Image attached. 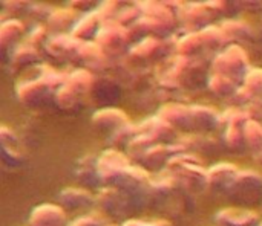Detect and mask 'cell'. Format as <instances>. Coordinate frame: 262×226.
Wrapping results in <instances>:
<instances>
[{"label":"cell","instance_id":"603a6c76","mask_svg":"<svg viewBox=\"0 0 262 226\" xmlns=\"http://www.w3.org/2000/svg\"><path fill=\"white\" fill-rule=\"evenodd\" d=\"M103 20L98 15V12H89L88 15H84L83 18H80L77 21V24L72 29V35L75 38H78L83 43H91L92 38L97 40L101 28H103Z\"/></svg>","mask_w":262,"mask_h":226},{"label":"cell","instance_id":"9c48e42d","mask_svg":"<svg viewBox=\"0 0 262 226\" xmlns=\"http://www.w3.org/2000/svg\"><path fill=\"white\" fill-rule=\"evenodd\" d=\"M25 34V26L18 20H5L0 26V54L5 63L11 61L14 52L20 46V40Z\"/></svg>","mask_w":262,"mask_h":226},{"label":"cell","instance_id":"7a4b0ae2","mask_svg":"<svg viewBox=\"0 0 262 226\" xmlns=\"http://www.w3.org/2000/svg\"><path fill=\"white\" fill-rule=\"evenodd\" d=\"M212 73H218L232 78L236 83H243L250 70L247 52L239 44L227 46L215 57L212 63Z\"/></svg>","mask_w":262,"mask_h":226},{"label":"cell","instance_id":"5bb4252c","mask_svg":"<svg viewBox=\"0 0 262 226\" xmlns=\"http://www.w3.org/2000/svg\"><path fill=\"white\" fill-rule=\"evenodd\" d=\"M66 211L60 205L43 204L32 210L29 226H68Z\"/></svg>","mask_w":262,"mask_h":226},{"label":"cell","instance_id":"44dd1931","mask_svg":"<svg viewBox=\"0 0 262 226\" xmlns=\"http://www.w3.org/2000/svg\"><path fill=\"white\" fill-rule=\"evenodd\" d=\"M75 178L84 187L101 188V181L98 174V158L92 155H86L81 159H78L75 165Z\"/></svg>","mask_w":262,"mask_h":226},{"label":"cell","instance_id":"6da1fadb","mask_svg":"<svg viewBox=\"0 0 262 226\" xmlns=\"http://www.w3.org/2000/svg\"><path fill=\"white\" fill-rule=\"evenodd\" d=\"M227 197L241 208L259 205L262 202V176L252 170L239 171L227 191Z\"/></svg>","mask_w":262,"mask_h":226},{"label":"cell","instance_id":"7402d4cb","mask_svg":"<svg viewBox=\"0 0 262 226\" xmlns=\"http://www.w3.org/2000/svg\"><path fill=\"white\" fill-rule=\"evenodd\" d=\"M218 112L209 106H190L192 132H210L220 124Z\"/></svg>","mask_w":262,"mask_h":226},{"label":"cell","instance_id":"2e32d148","mask_svg":"<svg viewBox=\"0 0 262 226\" xmlns=\"http://www.w3.org/2000/svg\"><path fill=\"white\" fill-rule=\"evenodd\" d=\"M0 142H2V162L5 167L17 168L23 164V153L20 150L18 138L8 127L0 129Z\"/></svg>","mask_w":262,"mask_h":226},{"label":"cell","instance_id":"1f68e13d","mask_svg":"<svg viewBox=\"0 0 262 226\" xmlns=\"http://www.w3.org/2000/svg\"><path fill=\"white\" fill-rule=\"evenodd\" d=\"M40 55H38V49L25 43L20 44L17 47V51L14 52L12 58H11V64L17 69H23V67H29L32 64H35L38 61Z\"/></svg>","mask_w":262,"mask_h":226},{"label":"cell","instance_id":"74e56055","mask_svg":"<svg viewBox=\"0 0 262 226\" xmlns=\"http://www.w3.org/2000/svg\"><path fill=\"white\" fill-rule=\"evenodd\" d=\"M71 5H72L74 8H78V6L86 8V11H91L94 6H97V3H94V2H72Z\"/></svg>","mask_w":262,"mask_h":226},{"label":"cell","instance_id":"484cf974","mask_svg":"<svg viewBox=\"0 0 262 226\" xmlns=\"http://www.w3.org/2000/svg\"><path fill=\"white\" fill-rule=\"evenodd\" d=\"M243 83L244 84L236 93V96L241 98L243 103L262 95V69H250Z\"/></svg>","mask_w":262,"mask_h":226},{"label":"cell","instance_id":"ab89813d","mask_svg":"<svg viewBox=\"0 0 262 226\" xmlns=\"http://www.w3.org/2000/svg\"><path fill=\"white\" fill-rule=\"evenodd\" d=\"M259 226H262V222H261V223H259Z\"/></svg>","mask_w":262,"mask_h":226},{"label":"cell","instance_id":"8992f818","mask_svg":"<svg viewBox=\"0 0 262 226\" xmlns=\"http://www.w3.org/2000/svg\"><path fill=\"white\" fill-rule=\"evenodd\" d=\"M130 34L129 29L120 26L115 21L104 23L95 43L100 46V49L104 52L106 57L111 55H120L127 46H129Z\"/></svg>","mask_w":262,"mask_h":226},{"label":"cell","instance_id":"d6a6232c","mask_svg":"<svg viewBox=\"0 0 262 226\" xmlns=\"http://www.w3.org/2000/svg\"><path fill=\"white\" fill-rule=\"evenodd\" d=\"M246 145L255 153V156L262 152V125L253 118H250L244 125Z\"/></svg>","mask_w":262,"mask_h":226},{"label":"cell","instance_id":"4dcf8cb0","mask_svg":"<svg viewBox=\"0 0 262 226\" xmlns=\"http://www.w3.org/2000/svg\"><path fill=\"white\" fill-rule=\"evenodd\" d=\"M227 41H249L253 37L252 28L241 20H227L221 24Z\"/></svg>","mask_w":262,"mask_h":226},{"label":"cell","instance_id":"d6986e66","mask_svg":"<svg viewBox=\"0 0 262 226\" xmlns=\"http://www.w3.org/2000/svg\"><path fill=\"white\" fill-rule=\"evenodd\" d=\"M158 118L166 121L169 125L178 130H192L190 106L183 104H166L160 109Z\"/></svg>","mask_w":262,"mask_h":226},{"label":"cell","instance_id":"4fadbf2b","mask_svg":"<svg viewBox=\"0 0 262 226\" xmlns=\"http://www.w3.org/2000/svg\"><path fill=\"white\" fill-rule=\"evenodd\" d=\"M218 226H259V216L250 208H224L215 216Z\"/></svg>","mask_w":262,"mask_h":226},{"label":"cell","instance_id":"60d3db41","mask_svg":"<svg viewBox=\"0 0 262 226\" xmlns=\"http://www.w3.org/2000/svg\"><path fill=\"white\" fill-rule=\"evenodd\" d=\"M106 226H112V225H106Z\"/></svg>","mask_w":262,"mask_h":226},{"label":"cell","instance_id":"f1b7e54d","mask_svg":"<svg viewBox=\"0 0 262 226\" xmlns=\"http://www.w3.org/2000/svg\"><path fill=\"white\" fill-rule=\"evenodd\" d=\"M74 20H75L74 12L69 8H63V9L52 11V14L48 18V24L49 29L55 35H58V34H64L68 29H74V26L77 24V21Z\"/></svg>","mask_w":262,"mask_h":226},{"label":"cell","instance_id":"9a60e30c","mask_svg":"<svg viewBox=\"0 0 262 226\" xmlns=\"http://www.w3.org/2000/svg\"><path fill=\"white\" fill-rule=\"evenodd\" d=\"M238 173H239L238 167L229 162H221L213 165L212 168H209V190L227 194Z\"/></svg>","mask_w":262,"mask_h":226},{"label":"cell","instance_id":"e575fe53","mask_svg":"<svg viewBox=\"0 0 262 226\" xmlns=\"http://www.w3.org/2000/svg\"><path fill=\"white\" fill-rule=\"evenodd\" d=\"M138 136V129L137 125H132V124H127L124 125L123 129H120L118 132H115L111 138L112 144H115L117 147L120 145H124L127 148V145Z\"/></svg>","mask_w":262,"mask_h":226},{"label":"cell","instance_id":"d590c367","mask_svg":"<svg viewBox=\"0 0 262 226\" xmlns=\"http://www.w3.org/2000/svg\"><path fill=\"white\" fill-rule=\"evenodd\" d=\"M68 226H106V223L97 219L95 216H81Z\"/></svg>","mask_w":262,"mask_h":226},{"label":"cell","instance_id":"30bf717a","mask_svg":"<svg viewBox=\"0 0 262 226\" xmlns=\"http://www.w3.org/2000/svg\"><path fill=\"white\" fill-rule=\"evenodd\" d=\"M83 41L75 38L72 34H58L49 37L46 43V51L51 57L60 58V60H77V55L80 52Z\"/></svg>","mask_w":262,"mask_h":226},{"label":"cell","instance_id":"ac0fdd59","mask_svg":"<svg viewBox=\"0 0 262 226\" xmlns=\"http://www.w3.org/2000/svg\"><path fill=\"white\" fill-rule=\"evenodd\" d=\"M92 124L104 132H111L112 135L123 129L124 125L130 124L127 115L115 107H107V109H100L98 112L94 113L92 116Z\"/></svg>","mask_w":262,"mask_h":226},{"label":"cell","instance_id":"ba28073f","mask_svg":"<svg viewBox=\"0 0 262 226\" xmlns=\"http://www.w3.org/2000/svg\"><path fill=\"white\" fill-rule=\"evenodd\" d=\"M123 95L121 84L112 77H100L95 78V83L91 90V96L94 103L103 109L114 107Z\"/></svg>","mask_w":262,"mask_h":226},{"label":"cell","instance_id":"4316f807","mask_svg":"<svg viewBox=\"0 0 262 226\" xmlns=\"http://www.w3.org/2000/svg\"><path fill=\"white\" fill-rule=\"evenodd\" d=\"M177 51L181 57L186 58H196L201 52H206V44L201 31L189 32L186 37H183L177 44Z\"/></svg>","mask_w":262,"mask_h":226},{"label":"cell","instance_id":"ffe728a7","mask_svg":"<svg viewBox=\"0 0 262 226\" xmlns=\"http://www.w3.org/2000/svg\"><path fill=\"white\" fill-rule=\"evenodd\" d=\"M175 156L172 145H163V144H155L150 147L143 159L140 161V167H143L147 171H160L163 168H167L170 159Z\"/></svg>","mask_w":262,"mask_h":226},{"label":"cell","instance_id":"e0dca14e","mask_svg":"<svg viewBox=\"0 0 262 226\" xmlns=\"http://www.w3.org/2000/svg\"><path fill=\"white\" fill-rule=\"evenodd\" d=\"M138 135H146L149 136L155 144H163V145H172L173 142V127L169 125L166 121L161 118H149L140 125H137Z\"/></svg>","mask_w":262,"mask_h":226},{"label":"cell","instance_id":"3957f363","mask_svg":"<svg viewBox=\"0 0 262 226\" xmlns=\"http://www.w3.org/2000/svg\"><path fill=\"white\" fill-rule=\"evenodd\" d=\"M15 93L18 101L29 109H43L49 106V103L55 101V87L43 78L25 80L17 84Z\"/></svg>","mask_w":262,"mask_h":226},{"label":"cell","instance_id":"f35d334b","mask_svg":"<svg viewBox=\"0 0 262 226\" xmlns=\"http://www.w3.org/2000/svg\"><path fill=\"white\" fill-rule=\"evenodd\" d=\"M256 161H258V162H259V164L262 165V152H261V153H258V155H256Z\"/></svg>","mask_w":262,"mask_h":226},{"label":"cell","instance_id":"52a82bcc","mask_svg":"<svg viewBox=\"0 0 262 226\" xmlns=\"http://www.w3.org/2000/svg\"><path fill=\"white\" fill-rule=\"evenodd\" d=\"M218 15H221L220 2L193 3L184 9L183 20L192 32H198V31H203L206 28H210L212 21Z\"/></svg>","mask_w":262,"mask_h":226},{"label":"cell","instance_id":"8d00e7d4","mask_svg":"<svg viewBox=\"0 0 262 226\" xmlns=\"http://www.w3.org/2000/svg\"><path fill=\"white\" fill-rule=\"evenodd\" d=\"M121 226H170V223L166 222V220H152V222H146V220H126Z\"/></svg>","mask_w":262,"mask_h":226},{"label":"cell","instance_id":"836d02e7","mask_svg":"<svg viewBox=\"0 0 262 226\" xmlns=\"http://www.w3.org/2000/svg\"><path fill=\"white\" fill-rule=\"evenodd\" d=\"M154 145H155V142H154L149 136H146V135H138V136L127 145V155H129V158L135 159L137 164H140V161L143 159V156L146 155V152H147L150 147H154Z\"/></svg>","mask_w":262,"mask_h":226},{"label":"cell","instance_id":"5b68a950","mask_svg":"<svg viewBox=\"0 0 262 226\" xmlns=\"http://www.w3.org/2000/svg\"><path fill=\"white\" fill-rule=\"evenodd\" d=\"M95 204L107 217L112 219L124 220L135 211L127 196L121 190L112 187H101L95 196Z\"/></svg>","mask_w":262,"mask_h":226},{"label":"cell","instance_id":"d4e9b609","mask_svg":"<svg viewBox=\"0 0 262 226\" xmlns=\"http://www.w3.org/2000/svg\"><path fill=\"white\" fill-rule=\"evenodd\" d=\"M106 55L97 43H83L77 60L84 64L88 70H101L106 67Z\"/></svg>","mask_w":262,"mask_h":226},{"label":"cell","instance_id":"f546056e","mask_svg":"<svg viewBox=\"0 0 262 226\" xmlns=\"http://www.w3.org/2000/svg\"><path fill=\"white\" fill-rule=\"evenodd\" d=\"M84 95H81L80 92H77L75 89H72L69 84H63L61 87L57 89L55 93V104L66 112H74L77 109H80L81 106V99Z\"/></svg>","mask_w":262,"mask_h":226},{"label":"cell","instance_id":"cb8c5ba5","mask_svg":"<svg viewBox=\"0 0 262 226\" xmlns=\"http://www.w3.org/2000/svg\"><path fill=\"white\" fill-rule=\"evenodd\" d=\"M163 49H164V44L163 41H160V38L146 37L130 49L129 57L137 63H147L149 60L161 57Z\"/></svg>","mask_w":262,"mask_h":226},{"label":"cell","instance_id":"7c38bea8","mask_svg":"<svg viewBox=\"0 0 262 226\" xmlns=\"http://www.w3.org/2000/svg\"><path fill=\"white\" fill-rule=\"evenodd\" d=\"M210 75L212 73H209L207 67L201 61H198L196 58L184 57V63L180 72V86L189 89H200L209 84Z\"/></svg>","mask_w":262,"mask_h":226},{"label":"cell","instance_id":"8fae6325","mask_svg":"<svg viewBox=\"0 0 262 226\" xmlns=\"http://www.w3.org/2000/svg\"><path fill=\"white\" fill-rule=\"evenodd\" d=\"M58 204L64 211H84L95 205V196H92V193L86 188L69 187L60 191Z\"/></svg>","mask_w":262,"mask_h":226},{"label":"cell","instance_id":"277c9868","mask_svg":"<svg viewBox=\"0 0 262 226\" xmlns=\"http://www.w3.org/2000/svg\"><path fill=\"white\" fill-rule=\"evenodd\" d=\"M130 165V159L121 152L115 148L103 152L101 156H98V174L101 187L117 188Z\"/></svg>","mask_w":262,"mask_h":226},{"label":"cell","instance_id":"83f0119b","mask_svg":"<svg viewBox=\"0 0 262 226\" xmlns=\"http://www.w3.org/2000/svg\"><path fill=\"white\" fill-rule=\"evenodd\" d=\"M207 87L210 89V92L220 98H229V96H236L238 90H239V83L233 81L232 78L218 75V73H212L209 78V84Z\"/></svg>","mask_w":262,"mask_h":226}]
</instances>
